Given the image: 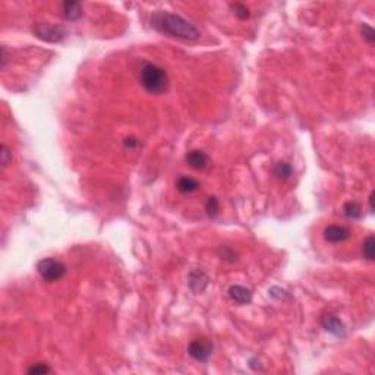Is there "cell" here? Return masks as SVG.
Masks as SVG:
<instances>
[{"mask_svg": "<svg viewBox=\"0 0 375 375\" xmlns=\"http://www.w3.org/2000/svg\"><path fill=\"white\" fill-rule=\"evenodd\" d=\"M151 22L155 30L165 32L170 37H176L182 40H196L199 37V31L194 24L175 14H169V12L155 14L152 16Z\"/></svg>", "mask_w": 375, "mask_h": 375, "instance_id": "1", "label": "cell"}, {"mask_svg": "<svg viewBox=\"0 0 375 375\" xmlns=\"http://www.w3.org/2000/svg\"><path fill=\"white\" fill-rule=\"evenodd\" d=\"M139 81L142 87L148 91L150 94H165L169 88V76L167 72L162 66L155 63H145L141 68L139 72Z\"/></svg>", "mask_w": 375, "mask_h": 375, "instance_id": "2", "label": "cell"}, {"mask_svg": "<svg viewBox=\"0 0 375 375\" xmlns=\"http://www.w3.org/2000/svg\"><path fill=\"white\" fill-rule=\"evenodd\" d=\"M37 271L44 282L55 283L66 274V265L55 258H44L37 264Z\"/></svg>", "mask_w": 375, "mask_h": 375, "instance_id": "3", "label": "cell"}, {"mask_svg": "<svg viewBox=\"0 0 375 375\" xmlns=\"http://www.w3.org/2000/svg\"><path fill=\"white\" fill-rule=\"evenodd\" d=\"M32 32L45 43H59L66 37V30L59 25H50V24H37Z\"/></svg>", "mask_w": 375, "mask_h": 375, "instance_id": "4", "label": "cell"}, {"mask_svg": "<svg viewBox=\"0 0 375 375\" xmlns=\"http://www.w3.org/2000/svg\"><path fill=\"white\" fill-rule=\"evenodd\" d=\"M212 343L207 339H196L189 345L188 352L198 362H207L212 355Z\"/></svg>", "mask_w": 375, "mask_h": 375, "instance_id": "5", "label": "cell"}, {"mask_svg": "<svg viewBox=\"0 0 375 375\" xmlns=\"http://www.w3.org/2000/svg\"><path fill=\"white\" fill-rule=\"evenodd\" d=\"M321 324L326 330L337 336V337H345L346 336V327L345 324L333 314H326V315L321 318Z\"/></svg>", "mask_w": 375, "mask_h": 375, "instance_id": "6", "label": "cell"}, {"mask_svg": "<svg viewBox=\"0 0 375 375\" xmlns=\"http://www.w3.org/2000/svg\"><path fill=\"white\" fill-rule=\"evenodd\" d=\"M324 239L331 243H340V242H345L350 238V232L343 227V226H329L324 229Z\"/></svg>", "mask_w": 375, "mask_h": 375, "instance_id": "7", "label": "cell"}, {"mask_svg": "<svg viewBox=\"0 0 375 375\" xmlns=\"http://www.w3.org/2000/svg\"><path fill=\"white\" fill-rule=\"evenodd\" d=\"M185 160H186L188 165L191 166L192 169H195V170H204V169H207L208 165H210L208 155L201 150L189 151V152L186 154Z\"/></svg>", "mask_w": 375, "mask_h": 375, "instance_id": "8", "label": "cell"}, {"mask_svg": "<svg viewBox=\"0 0 375 375\" xmlns=\"http://www.w3.org/2000/svg\"><path fill=\"white\" fill-rule=\"evenodd\" d=\"M189 287L195 293H202L208 286V276L202 270H194L189 273Z\"/></svg>", "mask_w": 375, "mask_h": 375, "instance_id": "9", "label": "cell"}, {"mask_svg": "<svg viewBox=\"0 0 375 375\" xmlns=\"http://www.w3.org/2000/svg\"><path fill=\"white\" fill-rule=\"evenodd\" d=\"M229 296H230V299L235 300L236 303L248 305L252 300V292L249 289L243 287V286L235 285L229 289Z\"/></svg>", "mask_w": 375, "mask_h": 375, "instance_id": "10", "label": "cell"}, {"mask_svg": "<svg viewBox=\"0 0 375 375\" xmlns=\"http://www.w3.org/2000/svg\"><path fill=\"white\" fill-rule=\"evenodd\" d=\"M63 16L68 21H76L82 16V6L78 2H65L63 3Z\"/></svg>", "mask_w": 375, "mask_h": 375, "instance_id": "11", "label": "cell"}, {"mask_svg": "<svg viewBox=\"0 0 375 375\" xmlns=\"http://www.w3.org/2000/svg\"><path fill=\"white\" fill-rule=\"evenodd\" d=\"M176 188H178V191L182 192V194H192V192L198 191L199 182L194 179V178L182 176V178H179V180L176 182Z\"/></svg>", "mask_w": 375, "mask_h": 375, "instance_id": "12", "label": "cell"}, {"mask_svg": "<svg viewBox=\"0 0 375 375\" xmlns=\"http://www.w3.org/2000/svg\"><path fill=\"white\" fill-rule=\"evenodd\" d=\"M343 212H345V216L347 219L356 220V219H359L360 216H362V208H360V205L358 202L349 201V202H346L345 207H343Z\"/></svg>", "mask_w": 375, "mask_h": 375, "instance_id": "13", "label": "cell"}, {"mask_svg": "<svg viewBox=\"0 0 375 375\" xmlns=\"http://www.w3.org/2000/svg\"><path fill=\"white\" fill-rule=\"evenodd\" d=\"M274 175H276L279 179L287 180L292 175H293V169H292V166L289 165V163L282 162V163H277L276 167H274Z\"/></svg>", "mask_w": 375, "mask_h": 375, "instance_id": "14", "label": "cell"}, {"mask_svg": "<svg viewBox=\"0 0 375 375\" xmlns=\"http://www.w3.org/2000/svg\"><path fill=\"white\" fill-rule=\"evenodd\" d=\"M374 251H375V242L374 236H368L363 245H362V255L365 256L368 261H374Z\"/></svg>", "mask_w": 375, "mask_h": 375, "instance_id": "15", "label": "cell"}, {"mask_svg": "<svg viewBox=\"0 0 375 375\" xmlns=\"http://www.w3.org/2000/svg\"><path fill=\"white\" fill-rule=\"evenodd\" d=\"M205 211L210 217H216L220 211V204H219V199L214 198V196H210L205 202Z\"/></svg>", "mask_w": 375, "mask_h": 375, "instance_id": "16", "label": "cell"}, {"mask_svg": "<svg viewBox=\"0 0 375 375\" xmlns=\"http://www.w3.org/2000/svg\"><path fill=\"white\" fill-rule=\"evenodd\" d=\"M230 8H232V11H233V14L239 18L240 21H245V19H248L249 18V9L245 6V5H242V3H235V5H230Z\"/></svg>", "mask_w": 375, "mask_h": 375, "instance_id": "17", "label": "cell"}, {"mask_svg": "<svg viewBox=\"0 0 375 375\" xmlns=\"http://www.w3.org/2000/svg\"><path fill=\"white\" fill-rule=\"evenodd\" d=\"M47 372H51V369L45 365V363H34L31 368H28V374H47Z\"/></svg>", "mask_w": 375, "mask_h": 375, "instance_id": "18", "label": "cell"}, {"mask_svg": "<svg viewBox=\"0 0 375 375\" xmlns=\"http://www.w3.org/2000/svg\"><path fill=\"white\" fill-rule=\"evenodd\" d=\"M0 157H2V167L5 169L6 166L11 163V160H12V154H11V151H9V148L5 144L0 148Z\"/></svg>", "mask_w": 375, "mask_h": 375, "instance_id": "19", "label": "cell"}, {"mask_svg": "<svg viewBox=\"0 0 375 375\" xmlns=\"http://www.w3.org/2000/svg\"><path fill=\"white\" fill-rule=\"evenodd\" d=\"M219 254L223 259H230V261H235L236 259V252L233 249H230L229 246H222L219 249Z\"/></svg>", "mask_w": 375, "mask_h": 375, "instance_id": "20", "label": "cell"}, {"mask_svg": "<svg viewBox=\"0 0 375 375\" xmlns=\"http://www.w3.org/2000/svg\"><path fill=\"white\" fill-rule=\"evenodd\" d=\"M362 34H363V37H365L369 43H374L375 32L369 25H363V27H362Z\"/></svg>", "mask_w": 375, "mask_h": 375, "instance_id": "21", "label": "cell"}, {"mask_svg": "<svg viewBox=\"0 0 375 375\" xmlns=\"http://www.w3.org/2000/svg\"><path fill=\"white\" fill-rule=\"evenodd\" d=\"M125 145L129 147V148H135V147L139 145V141L135 139V138H126V139H125Z\"/></svg>", "mask_w": 375, "mask_h": 375, "instance_id": "22", "label": "cell"}, {"mask_svg": "<svg viewBox=\"0 0 375 375\" xmlns=\"http://www.w3.org/2000/svg\"><path fill=\"white\" fill-rule=\"evenodd\" d=\"M6 62H8V51H6V47H2V69H5Z\"/></svg>", "mask_w": 375, "mask_h": 375, "instance_id": "23", "label": "cell"}]
</instances>
